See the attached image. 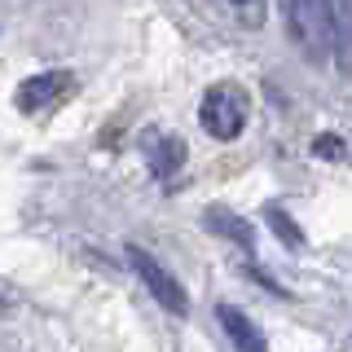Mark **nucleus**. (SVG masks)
<instances>
[{"label": "nucleus", "mask_w": 352, "mask_h": 352, "mask_svg": "<svg viewBox=\"0 0 352 352\" xmlns=\"http://www.w3.org/2000/svg\"><path fill=\"white\" fill-rule=\"evenodd\" d=\"M198 124H203V132H212L216 141H234L242 132V124H247V97L234 84L207 88L203 106H198Z\"/></svg>", "instance_id": "2"}, {"label": "nucleus", "mask_w": 352, "mask_h": 352, "mask_svg": "<svg viewBox=\"0 0 352 352\" xmlns=\"http://www.w3.org/2000/svg\"><path fill=\"white\" fill-rule=\"evenodd\" d=\"M313 154H317V159L339 163V159H344V137H339V132H322V137H313Z\"/></svg>", "instance_id": "9"}, {"label": "nucleus", "mask_w": 352, "mask_h": 352, "mask_svg": "<svg viewBox=\"0 0 352 352\" xmlns=\"http://www.w3.org/2000/svg\"><path fill=\"white\" fill-rule=\"evenodd\" d=\"M216 322L225 326L229 344H234V352H269V344H264L260 326L251 322L247 313H242L238 304H216Z\"/></svg>", "instance_id": "6"}, {"label": "nucleus", "mask_w": 352, "mask_h": 352, "mask_svg": "<svg viewBox=\"0 0 352 352\" xmlns=\"http://www.w3.org/2000/svg\"><path fill=\"white\" fill-rule=\"evenodd\" d=\"M71 88H75V71H66V66H53V71H40V75H31V80L18 84L14 106L22 110V115H40V110L58 106L62 97L71 93Z\"/></svg>", "instance_id": "4"}, {"label": "nucleus", "mask_w": 352, "mask_h": 352, "mask_svg": "<svg viewBox=\"0 0 352 352\" xmlns=\"http://www.w3.org/2000/svg\"><path fill=\"white\" fill-rule=\"evenodd\" d=\"M286 18H291V36L308 62H322L330 53V40H339L335 0H286Z\"/></svg>", "instance_id": "1"}, {"label": "nucleus", "mask_w": 352, "mask_h": 352, "mask_svg": "<svg viewBox=\"0 0 352 352\" xmlns=\"http://www.w3.org/2000/svg\"><path fill=\"white\" fill-rule=\"evenodd\" d=\"M124 256H128V269L137 273V278L146 282V291L154 295V300H159V308H168L172 317H185V313H190V295L181 291V282H176L172 273L163 269V264L154 260L146 247H137V242H132Z\"/></svg>", "instance_id": "3"}, {"label": "nucleus", "mask_w": 352, "mask_h": 352, "mask_svg": "<svg viewBox=\"0 0 352 352\" xmlns=\"http://www.w3.org/2000/svg\"><path fill=\"white\" fill-rule=\"evenodd\" d=\"M141 150H146V163H150V172L159 176V181H172V176L185 168V154H190L185 141L172 137V132H146Z\"/></svg>", "instance_id": "5"}, {"label": "nucleus", "mask_w": 352, "mask_h": 352, "mask_svg": "<svg viewBox=\"0 0 352 352\" xmlns=\"http://www.w3.org/2000/svg\"><path fill=\"white\" fill-rule=\"evenodd\" d=\"M203 229H212L216 238H229L242 251H256V229H251V220H242L238 212H229V207H207Z\"/></svg>", "instance_id": "7"}, {"label": "nucleus", "mask_w": 352, "mask_h": 352, "mask_svg": "<svg viewBox=\"0 0 352 352\" xmlns=\"http://www.w3.org/2000/svg\"><path fill=\"white\" fill-rule=\"evenodd\" d=\"M264 220H269V229H273V234H278V238H282L291 251H300V247H304V229L295 225V220L286 216L278 203H269V207H264Z\"/></svg>", "instance_id": "8"}, {"label": "nucleus", "mask_w": 352, "mask_h": 352, "mask_svg": "<svg viewBox=\"0 0 352 352\" xmlns=\"http://www.w3.org/2000/svg\"><path fill=\"white\" fill-rule=\"evenodd\" d=\"M234 5H247V0H234Z\"/></svg>", "instance_id": "10"}]
</instances>
